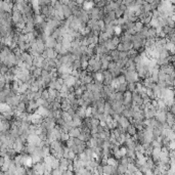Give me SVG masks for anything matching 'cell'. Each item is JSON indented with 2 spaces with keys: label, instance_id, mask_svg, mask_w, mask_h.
Listing matches in <instances>:
<instances>
[{
  "label": "cell",
  "instance_id": "obj_16",
  "mask_svg": "<svg viewBox=\"0 0 175 175\" xmlns=\"http://www.w3.org/2000/svg\"><path fill=\"white\" fill-rule=\"evenodd\" d=\"M96 169V172L97 174H104V168H102V166L99 164V165H97V167L95 168Z\"/></svg>",
  "mask_w": 175,
  "mask_h": 175
},
{
  "label": "cell",
  "instance_id": "obj_23",
  "mask_svg": "<svg viewBox=\"0 0 175 175\" xmlns=\"http://www.w3.org/2000/svg\"><path fill=\"white\" fill-rule=\"evenodd\" d=\"M49 75V72L48 71H46V70H44V69H42V72H41V77H46V76H48Z\"/></svg>",
  "mask_w": 175,
  "mask_h": 175
},
{
  "label": "cell",
  "instance_id": "obj_13",
  "mask_svg": "<svg viewBox=\"0 0 175 175\" xmlns=\"http://www.w3.org/2000/svg\"><path fill=\"white\" fill-rule=\"evenodd\" d=\"M41 72H42V69H41V68H37V67H36V68L34 69V71L32 72V75H34L35 77L41 76Z\"/></svg>",
  "mask_w": 175,
  "mask_h": 175
},
{
  "label": "cell",
  "instance_id": "obj_2",
  "mask_svg": "<svg viewBox=\"0 0 175 175\" xmlns=\"http://www.w3.org/2000/svg\"><path fill=\"white\" fill-rule=\"evenodd\" d=\"M68 133L70 137H78V135L81 133V129H80V127H73L69 130Z\"/></svg>",
  "mask_w": 175,
  "mask_h": 175
},
{
  "label": "cell",
  "instance_id": "obj_1",
  "mask_svg": "<svg viewBox=\"0 0 175 175\" xmlns=\"http://www.w3.org/2000/svg\"><path fill=\"white\" fill-rule=\"evenodd\" d=\"M44 44H45L46 48H53L54 45L56 44V40L54 38H52L51 36H48V37L46 38Z\"/></svg>",
  "mask_w": 175,
  "mask_h": 175
},
{
  "label": "cell",
  "instance_id": "obj_6",
  "mask_svg": "<svg viewBox=\"0 0 175 175\" xmlns=\"http://www.w3.org/2000/svg\"><path fill=\"white\" fill-rule=\"evenodd\" d=\"M162 31L166 34V35H169V34H171V33H174V28H171L169 26L165 25L164 27H162Z\"/></svg>",
  "mask_w": 175,
  "mask_h": 175
},
{
  "label": "cell",
  "instance_id": "obj_24",
  "mask_svg": "<svg viewBox=\"0 0 175 175\" xmlns=\"http://www.w3.org/2000/svg\"><path fill=\"white\" fill-rule=\"evenodd\" d=\"M63 36L59 35V36H58V37H57V38L55 39V40H56V42H57V43H61V41H63Z\"/></svg>",
  "mask_w": 175,
  "mask_h": 175
},
{
  "label": "cell",
  "instance_id": "obj_3",
  "mask_svg": "<svg viewBox=\"0 0 175 175\" xmlns=\"http://www.w3.org/2000/svg\"><path fill=\"white\" fill-rule=\"evenodd\" d=\"M61 11H63V15H65V18H68L69 17H71L72 15V9L69 7L67 4H63L61 5Z\"/></svg>",
  "mask_w": 175,
  "mask_h": 175
},
{
  "label": "cell",
  "instance_id": "obj_10",
  "mask_svg": "<svg viewBox=\"0 0 175 175\" xmlns=\"http://www.w3.org/2000/svg\"><path fill=\"white\" fill-rule=\"evenodd\" d=\"M135 88H136L135 82H128V83H127V90H128V91L133 92L135 90Z\"/></svg>",
  "mask_w": 175,
  "mask_h": 175
},
{
  "label": "cell",
  "instance_id": "obj_22",
  "mask_svg": "<svg viewBox=\"0 0 175 175\" xmlns=\"http://www.w3.org/2000/svg\"><path fill=\"white\" fill-rule=\"evenodd\" d=\"M44 102H45V99H43L42 97H40V98H38V99H36V102H37L38 106H42V104H44Z\"/></svg>",
  "mask_w": 175,
  "mask_h": 175
},
{
  "label": "cell",
  "instance_id": "obj_21",
  "mask_svg": "<svg viewBox=\"0 0 175 175\" xmlns=\"http://www.w3.org/2000/svg\"><path fill=\"white\" fill-rule=\"evenodd\" d=\"M87 66H88V61H81V69L82 70H85Z\"/></svg>",
  "mask_w": 175,
  "mask_h": 175
},
{
  "label": "cell",
  "instance_id": "obj_8",
  "mask_svg": "<svg viewBox=\"0 0 175 175\" xmlns=\"http://www.w3.org/2000/svg\"><path fill=\"white\" fill-rule=\"evenodd\" d=\"M81 81H82V83H84V84H88V83H91V82H93L94 80H93V78H92V77L90 76V74L88 73V75L84 77V78L82 79Z\"/></svg>",
  "mask_w": 175,
  "mask_h": 175
},
{
  "label": "cell",
  "instance_id": "obj_12",
  "mask_svg": "<svg viewBox=\"0 0 175 175\" xmlns=\"http://www.w3.org/2000/svg\"><path fill=\"white\" fill-rule=\"evenodd\" d=\"M123 47H124V51L129 50V49L132 48V42H130V41L124 42V43H123Z\"/></svg>",
  "mask_w": 175,
  "mask_h": 175
},
{
  "label": "cell",
  "instance_id": "obj_9",
  "mask_svg": "<svg viewBox=\"0 0 175 175\" xmlns=\"http://www.w3.org/2000/svg\"><path fill=\"white\" fill-rule=\"evenodd\" d=\"M127 90V82H125V83H121L119 84V86H118V88L115 90V91H120V92H124Z\"/></svg>",
  "mask_w": 175,
  "mask_h": 175
},
{
  "label": "cell",
  "instance_id": "obj_4",
  "mask_svg": "<svg viewBox=\"0 0 175 175\" xmlns=\"http://www.w3.org/2000/svg\"><path fill=\"white\" fill-rule=\"evenodd\" d=\"M126 132L127 133H129L131 136H133V135H135V133H136V128H135L133 124H129L126 127Z\"/></svg>",
  "mask_w": 175,
  "mask_h": 175
},
{
  "label": "cell",
  "instance_id": "obj_17",
  "mask_svg": "<svg viewBox=\"0 0 175 175\" xmlns=\"http://www.w3.org/2000/svg\"><path fill=\"white\" fill-rule=\"evenodd\" d=\"M128 55H127L126 51H119V58H127Z\"/></svg>",
  "mask_w": 175,
  "mask_h": 175
},
{
  "label": "cell",
  "instance_id": "obj_7",
  "mask_svg": "<svg viewBox=\"0 0 175 175\" xmlns=\"http://www.w3.org/2000/svg\"><path fill=\"white\" fill-rule=\"evenodd\" d=\"M102 168H104V174H113V166L107 164V165L102 166Z\"/></svg>",
  "mask_w": 175,
  "mask_h": 175
},
{
  "label": "cell",
  "instance_id": "obj_20",
  "mask_svg": "<svg viewBox=\"0 0 175 175\" xmlns=\"http://www.w3.org/2000/svg\"><path fill=\"white\" fill-rule=\"evenodd\" d=\"M84 2H85V0H75L76 5L77 6H80V7H82V5L84 4Z\"/></svg>",
  "mask_w": 175,
  "mask_h": 175
},
{
  "label": "cell",
  "instance_id": "obj_5",
  "mask_svg": "<svg viewBox=\"0 0 175 175\" xmlns=\"http://www.w3.org/2000/svg\"><path fill=\"white\" fill-rule=\"evenodd\" d=\"M47 50V57L48 58H54L57 55V52L53 48H46Z\"/></svg>",
  "mask_w": 175,
  "mask_h": 175
},
{
  "label": "cell",
  "instance_id": "obj_19",
  "mask_svg": "<svg viewBox=\"0 0 175 175\" xmlns=\"http://www.w3.org/2000/svg\"><path fill=\"white\" fill-rule=\"evenodd\" d=\"M116 49H117V50H118V51H124V47H123V43H121V42H120L119 44H117Z\"/></svg>",
  "mask_w": 175,
  "mask_h": 175
},
{
  "label": "cell",
  "instance_id": "obj_11",
  "mask_svg": "<svg viewBox=\"0 0 175 175\" xmlns=\"http://www.w3.org/2000/svg\"><path fill=\"white\" fill-rule=\"evenodd\" d=\"M69 138H70V136H69L68 132H65V131L61 132V141H67Z\"/></svg>",
  "mask_w": 175,
  "mask_h": 175
},
{
  "label": "cell",
  "instance_id": "obj_15",
  "mask_svg": "<svg viewBox=\"0 0 175 175\" xmlns=\"http://www.w3.org/2000/svg\"><path fill=\"white\" fill-rule=\"evenodd\" d=\"M116 68V61H109V65H108V70L109 71H113L114 69Z\"/></svg>",
  "mask_w": 175,
  "mask_h": 175
},
{
  "label": "cell",
  "instance_id": "obj_25",
  "mask_svg": "<svg viewBox=\"0 0 175 175\" xmlns=\"http://www.w3.org/2000/svg\"><path fill=\"white\" fill-rule=\"evenodd\" d=\"M70 1H75V0H70Z\"/></svg>",
  "mask_w": 175,
  "mask_h": 175
},
{
  "label": "cell",
  "instance_id": "obj_18",
  "mask_svg": "<svg viewBox=\"0 0 175 175\" xmlns=\"http://www.w3.org/2000/svg\"><path fill=\"white\" fill-rule=\"evenodd\" d=\"M61 47H63V46H61V43H57V42H56V44H55V45H54L53 49H54V50H55L56 52H57V53H58V51H59V49H61Z\"/></svg>",
  "mask_w": 175,
  "mask_h": 175
},
{
  "label": "cell",
  "instance_id": "obj_14",
  "mask_svg": "<svg viewBox=\"0 0 175 175\" xmlns=\"http://www.w3.org/2000/svg\"><path fill=\"white\" fill-rule=\"evenodd\" d=\"M116 78H117V80H118V82H119L120 84L125 83V82H126V79H125V76L123 75V74H120L119 76H117Z\"/></svg>",
  "mask_w": 175,
  "mask_h": 175
}]
</instances>
